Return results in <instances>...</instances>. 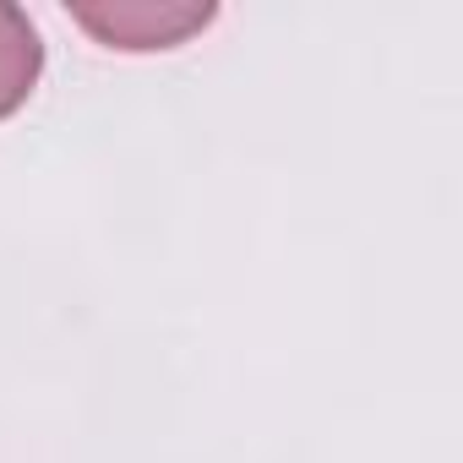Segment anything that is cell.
<instances>
[{
	"mask_svg": "<svg viewBox=\"0 0 463 463\" xmlns=\"http://www.w3.org/2000/svg\"><path fill=\"white\" fill-rule=\"evenodd\" d=\"M66 17L104 50L158 55L191 44L218 17V6L213 0H71Z\"/></svg>",
	"mask_w": 463,
	"mask_h": 463,
	"instance_id": "obj_1",
	"label": "cell"
},
{
	"mask_svg": "<svg viewBox=\"0 0 463 463\" xmlns=\"http://www.w3.org/2000/svg\"><path fill=\"white\" fill-rule=\"evenodd\" d=\"M44 77V39L23 6L0 0V120H12Z\"/></svg>",
	"mask_w": 463,
	"mask_h": 463,
	"instance_id": "obj_2",
	"label": "cell"
}]
</instances>
